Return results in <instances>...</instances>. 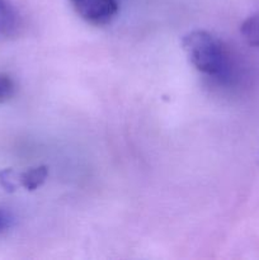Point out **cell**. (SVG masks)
I'll return each mask as SVG.
<instances>
[{"mask_svg":"<svg viewBox=\"0 0 259 260\" xmlns=\"http://www.w3.org/2000/svg\"><path fill=\"white\" fill-rule=\"evenodd\" d=\"M182 46L192 65L201 73L216 78L230 74L231 61L226 46L206 30H192L183 36Z\"/></svg>","mask_w":259,"mask_h":260,"instance_id":"6da1fadb","label":"cell"},{"mask_svg":"<svg viewBox=\"0 0 259 260\" xmlns=\"http://www.w3.org/2000/svg\"><path fill=\"white\" fill-rule=\"evenodd\" d=\"M75 12L94 25H104L118 13L117 0H70Z\"/></svg>","mask_w":259,"mask_h":260,"instance_id":"7a4b0ae2","label":"cell"},{"mask_svg":"<svg viewBox=\"0 0 259 260\" xmlns=\"http://www.w3.org/2000/svg\"><path fill=\"white\" fill-rule=\"evenodd\" d=\"M19 25V15L9 0H0V37L13 36Z\"/></svg>","mask_w":259,"mask_h":260,"instance_id":"3957f363","label":"cell"},{"mask_svg":"<svg viewBox=\"0 0 259 260\" xmlns=\"http://www.w3.org/2000/svg\"><path fill=\"white\" fill-rule=\"evenodd\" d=\"M48 175L47 168L40 165V167L30 168L25 172L19 173L20 187L25 188L27 190H36L46 182Z\"/></svg>","mask_w":259,"mask_h":260,"instance_id":"277c9868","label":"cell"},{"mask_svg":"<svg viewBox=\"0 0 259 260\" xmlns=\"http://www.w3.org/2000/svg\"><path fill=\"white\" fill-rule=\"evenodd\" d=\"M240 32L249 45L259 47V13L250 15L244 20Z\"/></svg>","mask_w":259,"mask_h":260,"instance_id":"5b68a950","label":"cell"},{"mask_svg":"<svg viewBox=\"0 0 259 260\" xmlns=\"http://www.w3.org/2000/svg\"><path fill=\"white\" fill-rule=\"evenodd\" d=\"M0 187L7 192H14L20 187L19 173L13 169H4L0 172Z\"/></svg>","mask_w":259,"mask_h":260,"instance_id":"8992f818","label":"cell"},{"mask_svg":"<svg viewBox=\"0 0 259 260\" xmlns=\"http://www.w3.org/2000/svg\"><path fill=\"white\" fill-rule=\"evenodd\" d=\"M15 94V83L8 74L0 73V103L10 101Z\"/></svg>","mask_w":259,"mask_h":260,"instance_id":"52a82bcc","label":"cell"},{"mask_svg":"<svg viewBox=\"0 0 259 260\" xmlns=\"http://www.w3.org/2000/svg\"><path fill=\"white\" fill-rule=\"evenodd\" d=\"M8 228H9V218L4 211L0 210V234L4 233Z\"/></svg>","mask_w":259,"mask_h":260,"instance_id":"ba28073f","label":"cell"}]
</instances>
